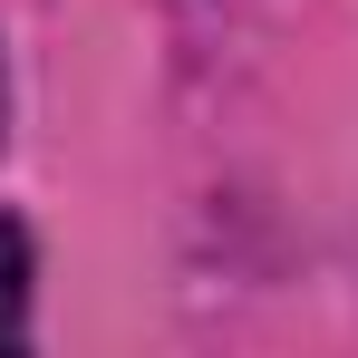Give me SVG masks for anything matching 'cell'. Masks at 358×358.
<instances>
[{
  "label": "cell",
  "mask_w": 358,
  "mask_h": 358,
  "mask_svg": "<svg viewBox=\"0 0 358 358\" xmlns=\"http://www.w3.org/2000/svg\"><path fill=\"white\" fill-rule=\"evenodd\" d=\"M20 320H29V242L20 223H0V349L20 339Z\"/></svg>",
  "instance_id": "1"
}]
</instances>
